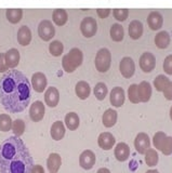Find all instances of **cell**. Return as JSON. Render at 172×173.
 Here are the masks:
<instances>
[{
	"label": "cell",
	"instance_id": "obj_1",
	"mask_svg": "<svg viewBox=\"0 0 172 173\" xmlns=\"http://www.w3.org/2000/svg\"><path fill=\"white\" fill-rule=\"evenodd\" d=\"M32 86L22 71L10 69L0 78V103L9 113H21L29 105Z\"/></svg>",
	"mask_w": 172,
	"mask_h": 173
},
{
	"label": "cell",
	"instance_id": "obj_2",
	"mask_svg": "<svg viewBox=\"0 0 172 173\" xmlns=\"http://www.w3.org/2000/svg\"><path fill=\"white\" fill-rule=\"evenodd\" d=\"M34 159L23 140L12 135L0 144V173H30Z\"/></svg>",
	"mask_w": 172,
	"mask_h": 173
},
{
	"label": "cell",
	"instance_id": "obj_3",
	"mask_svg": "<svg viewBox=\"0 0 172 173\" xmlns=\"http://www.w3.org/2000/svg\"><path fill=\"white\" fill-rule=\"evenodd\" d=\"M83 62V53L78 48H73L62 58V67L66 73H73Z\"/></svg>",
	"mask_w": 172,
	"mask_h": 173
},
{
	"label": "cell",
	"instance_id": "obj_4",
	"mask_svg": "<svg viewBox=\"0 0 172 173\" xmlns=\"http://www.w3.org/2000/svg\"><path fill=\"white\" fill-rule=\"evenodd\" d=\"M111 54L106 48H102L96 52L95 55V68L100 73H106L111 68Z\"/></svg>",
	"mask_w": 172,
	"mask_h": 173
},
{
	"label": "cell",
	"instance_id": "obj_5",
	"mask_svg": "<svg viewBox=\"0 0 172 173\" xmlns=\"http://www.w3.org/2000/svg\"><path fill=\"white\" fill-rule=\"evenodd\" d=\"M55 35V28H54L52 22L49 20H43L38 25V36L43 41H49Z\"/></svg>",
	"mask_w": 172,
	"mask_h": 173
},
{
	"label": "cell",
	"instance_id": "obj_6",
	"mask_svg": "<svg viewBox=\"0 0 172 173\" xmlns=\"http://www.w3.org/2000/svg\"><path fill=\"white\" fill-rule=\"evenodd\" d=\"M80 32L86 38L93 37L98 32V23L93 17L87 16L80 23Z\"/></svg>",
	"mask_w": 172,
	"mask_h": 173
},
{
	"label": "cell",
	"instance_id": "obj_7",
	"mask_svg": "<svg viewBox=\"0 0 172 173\" xmlns=\"http://www.w3.org/2000/svg\"><path fill=\"white\" fill-rule=\"evenodd\" d=\"M45 113V104L41 101H36L30 105V109H29V118L32 119L34 122H39L43 119Z\"/></svg>",
	"mask_w": 172,
	"mask_h": 173
},
{
	"label": "cell",
	"instance_id": "obj_8",
	"mask_svg": "<svg viewBox=\"0 0 172 173\" xmlns=\"http://www.w3.org/2000/svg\"><path fill=\"white\" fill-rule=\"evenodd\" d=\"M95 154L90 149H86L79 156V165L83 170H91L95 165Z\"/></svg>",
	"mask_w": 172,
	"mask_h": 173
},
{
	"label": "cell",
	"instance_id": "obj_9",
	"mask_svg": "<svg viewBox=\"0 0 172 173\" xmlns=\"http://www.w3.org/2000/svg\"><path fill=\"white\" fill-rule=\"evenodd\" d=\"M156 66V58L151 52H144L140 58V67L144 73H151Z\"/></svg>",
	"mask_w": 172,
	"mask_h": 173
},
{
	"label": "cell",
	"instance_id": "obj_10",
	"mask_svg": "<svg viewBox=\"0 0 172 173\" xmlns=\"http://www.w3.org/2000/svg\"><path fill=\"white\" fill-rule=\"evenodd\" d=\"M119 69H120V73L125 78H131L135 73V64L133 62V60L129 56L123 58L120 61Z\"/></svg>",
	"mask_w": 172,
	"mask_h": 173
},
{
	"label": "cell",
	"instance_id": "obj_11",
	"mask_svg": "<svg viewBox=\"0 0 172 173\" xmlns=\"http://www.w3.org/2000/svg\"><path fill=\"white\" fill-rule=\"evenodd\" d=\"M47 86H48V80H47V77L43 73L37 71L32 76V88L36 92H38V93L43 92Z\"/></svg>",
	"mask_w": 172,
	"mask_h": 173
},
{
	"label": "cell",
	"instance_id": "obj_12",
	"mask_svg": "<svg viewBox=\"0 0 172 173\" xmlns=\"http://www.w3.org/2000/svg\"><path fill=\"white\" fill-rule=\"evenodd\" d=\"M149 146H151V141H149L147 134L144 132L139 133L134 140V147L136 149V152L143 155L149 148Z\"/></svg>",
	"mask_w": 172,
	"mask_h": 173
},
{
	"label": "cell",
	"instance_id": "obj_13",
	"mask_svg": "<svg viewBox=\"0 0 172 173\" xmlns=\"http://www.w3.org/2000/svg\"><path fill=\"white\" fill-rule=\"evenodd\" d=\"M125 100H126V95H125V91H123L122 88L115 86L111 91L109 101L114 107H121L125 103Z\"/></svg>",
	"mask_w": 172,
	"mask_h": 173
},
{
	"label": "cell",
	"instance_id": "obj_14",
	"mask_svg": "<svg viewBox=\"0 0 172 173\" xmlns=\"http://www.w3.org/2000/svg\"><path fill=\"white\" fill-rule=\"evenodd\" d=\"M45 102L49 107H56L60 102V92L55 86H49L45 92Z\"/></svg>",
	"mask_w": 172,
	"mask_h": 173
},
{
	"label": "cell",
	"instance_id": "obj_15",
	"mask_svg": "<svg viewBox=\"0 0 172 173\" xmlns=\"http://www.w3.org/2000/svg\"><path fill=\"white\" fill-rule=\"evenodd\" d=\"M116 140H115L114 135L109 133V132H103L101 133L98 137V144L104 150H109L114 147Z\"/></svg>",
	"mask_w": 172,
	"mask_h": 173
},
{
	"label": "cell",
	"instance_id": "obj_16",
	"mask_svg": "<svg viewBox=\"0 0 172 173\" xmlns=\"http://www.w3.org/2000/svg\"><path fill=\"white\" fill-rule=\"evenodd\" d=\"M17 42L21 45H23V47L28 45L30 43V41H32V39H33V35H32V32H30L28 26H26V25L21 26L20 28H19V30H17Z\"/></svg>",
	"mask_w": 172,
	"mask_h": 173
},
{
	"label": "cell",
	"instance_id": "obj_17",
	"mask_svg": "<svg viewBox=\"0 0 172 173\" xmlns=\"http://www.w3.org/2000/svg\"><path fill=\"white\" fill-rule=\"evenodd\" d=\"M4 56H6V63L10 69H14L19 63H20V52L19 50L15 49V48H12V49L8 50L6 53H4Z\"/></svg>",
	"mask_w": 172,
	"mask_h": 173
},
{
	"label": "cell",
	"instance_id": "obj_18",
	"mask_svg": "<svg viewBox=\"0 0 172 173\" xmlns=\"http://www.w3.org/2000/svg\"><path fill=\"white\" fill-rule=\"evenodd\" d=\"M114 155L117 160L120 161V162H123V161L127 160L129 156H130V147L128 146V144L123 143V142L118 143L115 147Z\"/></svg>",
	"mask_w": 172,
	"mask_h": 173
},
{
	"label": "cell",
	"instance_id": "obj_19",
	"mask_svg": "<svg viewBox=\"0 0 172 173\" xmlns=\"http://www.w3.org/2000/svg\"><path fill=\"white\" fill-rule=\"evenodd\" d=\"M62 165V158L56 152L50 154L47 159V168L50 173H57Z\"/></svg>",
	"mask_w": 172,
	"mask_h": 173
},
{
	"label": "cell",
	"instance_id": "obj_20",
	"mask_svg": "<svg viewBox=\"0 0 172 173\" xmlns=\"http://www.w3.org/2000/svg\"><path fill=\"white\" fill-rule=\"evenodd\" d=\"M147 24L152 30H158L162 27L164 24V17L157 11H153L149 13L147 17Z\"/></svg>",
	"mask_w": 172,
	"mask_h": 173
},
{
	"label": "cell",
	"instance_id": "obj_21",
	"mask_svg": "<svg viewBox=\"0 0 172 173\" xmlns=\"http://www.w3.org/2000/svg\"><path fill=\"white\" fill-rule=\"evenodd\" d=\"M65 126L63 124V121L57 120V121H54L53 124L51 126L50 134L54 141H61L65 135Z\"/></svg>",
	"mask_w": 172,
	"mask_h": 173
},
{
	"label": "cell",
	"instance_id": "obj_22",
	"mask_svg": "<svg viewBox=\"0 0 172 173\" xmlns=\"http://www.w3.org/2000/svg\"><path fill=\"white\" fill-rule=\"evenodd\" d=\"M138 92H139L140 102H144V103L148 102L152 96V86L149 82L142 81L140 84H138Z\"/></svg>",
	"mask_w": 172,
	"mask_h": 173
},
{
	"label": "cell",
	"instance_id": "obj_23",
	"mask_svg": "<svg viewBox=\"0 0 172 173\" xmlns=\"http://www.w3.org/2000/svg\"><path fill=\"white\" fill-rule=\"evenodd\" d=\"M75 93L80 100H87L90 96L91 93V88L89 86V83L87 81H83V80L78 81L76 86H75Z\"/></svg>",
	"mask_w": 172,
	"mask_h": 173
},
{
	"label": "cell",
	"instance_id": "obj_24",
	"mask_svg": "<svg viewBox=\"0 0 172 173\" xmlns=\"http://www.w3.org/2000/svg\"><path fill=\"white\" fill-rule=\"evenodd\" d=\"M128 32H129V36H130L132 39L136 40V39L141 38V36L143 35V32H144L143 24L140 21H138V20H134V21H132L131 23H130V25H129Z\"/></svg>",
	"mask_w": 172,
	"mask_h": 173
},
{
	"label": "cell",
	"instance_id": "obj_25",
	"mask_svg": "<svg viewBox=\"0 0 172 173\" xmlns=\"http://www.w3.org/2000/svg\"><path fill=\"white\" fill-rule=\"evenodd\" d=\"M117 119H118V114H117V111H115V109H111V108L105 111V113L103 114L102 117L103 124L106 128L114 127L115 124H116V122H117Z\"/></svg>",
	"mask_w": 172,
	"mask_h": 173
},
{
	"label": "cell",
	"instance_id": "obj_26",
	"mask_svg": "<svg viewBox=\"0 0 172 173\" xmlns=\"http://www.w3.org/2000/svg\"><path fill=\"white\" fill-rule=\"evenodd\" d=\"M52 21L56 26H64L68 21V14L65 9H55L52 12Z\"/></svg>",
	"mask_w": 172,
	"mask_h": 173
},
{
	"label": "cell",
	"instance_id": "obj_27",
	"mask_svg": "<svg viewBox=\"0 0 172 173\" xmlns=\"http://www.w3.org/2000/svg\"><path fill=\"white\" fill-rule=\"evenodd\" d=\"M65 126L67 127L68 130H72V131H75L77 130L79 124H80V119H79V116L74 113V111H70L68 114L65 115Z\"/></svg>",
	"mask_w": 172,
	"mask_h": 173
},
{
	"label": "cell",
	"instance_id": "obj_28",
	"mask_svg": "<svg viewBox=\"0 0 172 173\" xmlns=\"http://www.w3.org/2000/svg\"><path fill=\"white\" fill-rule=\"evenodd\" d=\"M170 35L167 32H160L155 36V45L159 49H166L170 45Z\"/></svg>",
	"mask_w": 172,
	"mask_h": 173
},
{
	"label": "cell",
	"instance_id": "obj_29",
	"mask_svg": "<svg viewBox=\"0 0 172 173\" xmlns=\"http://www.w3.org/2000/svg\"><path fill=\"white\" fill-rule=\"evenodd\" d=\"M6 16L11 24H17L23 17V10L22 9H7Z\"/></svg>",
	"mask_w": 172,
	"mask_h": 173
},
{
	"label": "cell",
	"instance_id": "obj_30",
	"mask_svg": "<svg viewBox=\"0 0 172 173\" xmlns=\"http://www.w3.org/2000/svg\"><path fill=\"white\" fill-rule=\"evenodd\" d=\"M109 34H111V38L116 42L122 41L123 36H125V32H123V27L120 24H113L111 29H109Z\"/></svg>",
	"mask_w": 172,
	"mask_h": 173
},
{
	"label": "cell",
	"instance_id": "obj_31",
	"mask_svg": "<svg viewBox=\"0 0 172 173\" xmlns=\"http://www.w3.org/2000/svg\"><path fill=\"white\" fill-rule=\"evenodd\" d=\"M144 155H145V162L148 167H155L158 163L159 157H158V154L155 149L148 148Z\"/></svg>",
	"mask_w": 172,
	"mask_h": 173
},
{
	"label": "cell",
	"instance_id": "obj_32",
	"mask_svg": "<svg viewBox=\"0 0 172 173\" xmlns=\"http://www.w3.org/2000/svg\"><path fill=\"white\" fill-rule=\"evenodd\" d=\"M93 93H94L95 97L98 101H103V100L106 97L108 90H107V86L104 82H98L95 84L94 89H93Z\"/></svg>",
	"mask_w": 172,
	"mask_h": 173
},
{
	"label": "cell",
	"instance_id": "obj_33",
	"mask_svg": "<svg viewBox=\"0 0 172 173\" xmlns=\"http://www.w3.org/2000/svg\"><path fill=\"white\" fill-rule=\"evenodd\" d=\"M12 119L8 114H0V131H10L12 129Z\"/></svg>",
	"mask_w": 172,
	"mask_h": 173
},
{
	"label": "cell",
	"instance_id": "obj_34",
	"mask_svg": "<svg viewBox=\"0 0 172 173\" xmlns=\"http://www.w3.org/2000/svg\"><path fill=\"white\" fill-rule=\"evenodd\" d=\"M64 51V45L60 40H53L49 45V52L53 56H60Z\"/></svg>",
	"mask_w": 172,
	"mask_h": 173
},
{
	"label": "cell",
	"instance_id": "obj_35",
	"mask_svg": "<svg viewBox=\"0 0 172 173\" xmlns=\"http://www.w3.org/2000/svg\"><path fill=\"white\" fill-rule=\"evenodd\" d=\"M11 130H12L14 135L20 137V136L23 135V133H24L25 131V122L22 119L14 120L12 124V129H11Z\"/></svg>",
	"mask_w": 172,
	"mask_h": 173
},
{
	"label": "cell",
	"instance_id": "obj_36",
	"mask_svg": "<svg viewBox=\"0 0 172 173\" xmlns=\"http://www.w3.org/2000/svg\"><path fill=\"white\" fill-rule=\"evenodd\" d=\"M167 137H168V136L166 135V133H164V132H161V131L157 132L155 135H154V139H153V144H154V146H155L157 149L161 150V148L164 147V142L167 140Z\"/></svg>",
	"mask_w": 172,
	"mask_h": 173
},
{
	"label": "cell",
	"instance_id": "obj_37",
	"mask_svg": "<svg viewBox=\"0 0 172 173\" xmlns=\"http://www.w3.org/2000/svg\"><path fill=\"white\" fill-rule=\"evenodd\" d=\"M169 82H170V80L164 75H159L154 80V86L157 89V91H161L162 92L166 89V86H168Z\"/></svg>",
	"mask_w": 172,
	"mask_h": 173
},
{
	"label": "cell",
	"instance_id": "obj_38",
	"mask_svg": "<svg viewBox=\"0 0 172 173\" xmlns=\"http://www.w3.org/2000/svg\"><path fill=\"white\" fill-rule=\"evenodd\" d=\"M128 96L131 103H139L140 97H139V92H138V84H131L129 90H128Z\"/></svg>",
	"mask_w": 172,
	"mask_h": 173
},
{
	"label": "cell",
	"instance_id": "obj_39",
	"mask_svg": "<svg viewBox=\"0 0 172 173\" xmlns=\"http://www.w3.org/2000/svg\"><path fill=\"white\" fill-rule=\"evenodd\" d=\"M113 15L117 21L123 22L128 19L129 10L128 9H114L113 10Z\"/></svg>",
	"mask_w": 172,
	"mask_h": 173
},
{
	"label": "cell",
	"instance_id": "obj_40",
	"mask_svg": "<svg viewBox=\"0 0 172 173\" xmlns=\"http://www.w3.org/2000/svg\"><path fill=\"white\" fill-rule=\"evenodd\" d=\"M161 152H162L164 155H167V156L172 154V136L167 137V140H166L164 144V147L161 148Z\"/></svg>",
	"mask_w": 172,
	"mask_h": 173
},
{
	"label": "cell",
	"instance_id": "obj_41",
	"mask_svg": "<svg viewBox=\"0 0 172 173\" xmlns=\"http://www.w3.org/2000/svg\"><path fill=\"white\" fill-rule=\"evenodd\" d=\"M164 70L166 71V74L172 75V54L168 55L164 58Z\"/></svg>",
	"mask_w": 172,
	"mask_h": 173
},
{
	"label": "cell",
	"instance_id": "obj_42",
	"mask_svg": "<svg viewBox=\"0 0 172 173\" xmlns=\"http://www.w3.org/2000/svg\"><path fill=\"white\" fill-rule=\"evenodd\" d=\"M9 69L8 65L6 63V56L4 53H0V73H7Z\"/></svg>",
	"mask_w": 172,
	"mask_h": 173
},
{
	"label": "cell",
	"instance_id": "obj_43",
	"mask_svg": "<svg viewBox=\"0 0 172 173\" xmlns=\"http://www.w3.org/2000/svg\"><path fill=\"white\" fill-rule=\"evenodd\" d=\"M162 92H164L166 99L169 100V101H172V81L168 83V86H166V89Z\"/></svg>",
	"mask_w": 172,
	"mask_h": 173
},
{
	"label": "cell",
	"instance_id": "obj_44",
	"mask_svg": "<svg viewBox=\"0 0 172 173\" xmlns=\"http://www.w3.org/2000/svg\"><path fill=\"white\" fill-rule=\"evenodd\" d=\"M111 9H96V13L101 19H106L111 14Z\"/></svg>",
	"mask_w": 172,
	"mask_h": 173
},
{
	"label": "cell",
	"instance_id": "obj_45",
	"mask_svg": "<svg viewBox=\"0 0 172 173\" xmlns=\"http://www.w3.org/2000/svg\"><path fill=\"white\" fill-rule=\"evenodd\" d=\"M30 173H45V169H43L42 165H34Z\"/></svg>",
	"mask_w": 172,
	"mask_h": 173
},
{
	"label": "cell",
	"instance_id": "obj_46",
	"mask_svg": "<svg viewBox=\"0 0 172 173\" xmlns=\"http://www.w3.org/2000/svg\"><path fill=\"white\" fill-rule=\"evenodd\" d=\"M96 173H111V171L107 169V168H101L96 171Z\"/></svg>",
	"mask_w": 172,
	"mask_h": 173
},
{
	"label": "cell",
	"instance_id": "obj_47",
	"mask_svg": "<svg viewBox=\"0 0 172 173\" xmlns=\"http://www.w3.org/2000/svg\"><path fill=\"white\" fill-rule=\"evenodd\" d=\"M146 173H159V172H158L157 170H148Z\"/></svg>",
	"mask_w": 172,
	"mask_h": 173
},
{
	"label": "cell",
	"instance_id": "obj_48",
	"mask_svg": "<svg viewBox=\"0 0 172 173\" xmlns=\"http://www.w3.org/2000/svg\"><path fill=\"white\" fill-rule=\"evenodd\" d=\"M170 117H171V120H172V107L171 109H170Z\"/></svg>",
	"mask_w": 172,
	"mask_h": 173
}]
</instances>
